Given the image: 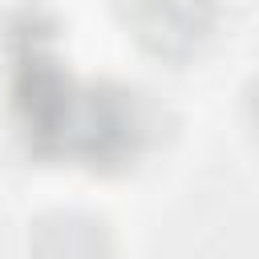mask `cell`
Listing matches in <instances>:
<instances>
[{"instance_id": "cell-1", "label": "cell", "mask_w": 259, "mask_h": 259, "mask_svg": "<svg viewBox=\"0 0 259 259\" xmlns=\"http://www.w3.org/2000/svg\"><path fill=\"white\" fill-rule=\"evenodd\" d=\"M12 105L36 154H61L89 166L134 158L142 121L121 89L77 85L61 69L49 32L28 20L12 40Z\"/></svg>"}, {"instance_id": "cell-2", "label": "cell", "mask_w": 259, "mask_h": 259, "mask_svg": "<svg viewBox=\"0 0 259 259\" xmlns=\"http://www.w3.org/2000/svg\"><path fill=\"white\" fill-rule=\"evenodd\" d=\"M210 20V0H134L138 36L158 53L190 49Z\"/></svg>"}]
</instances>
